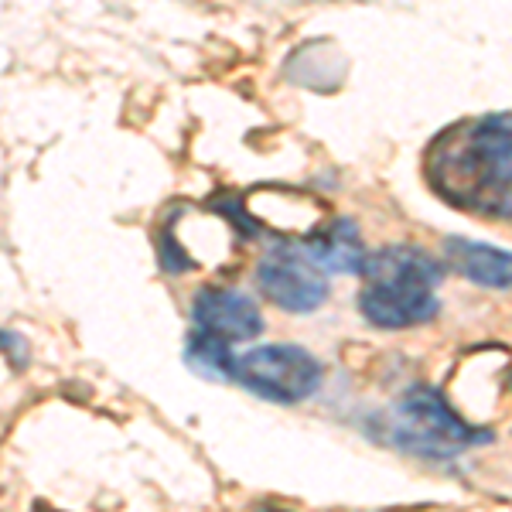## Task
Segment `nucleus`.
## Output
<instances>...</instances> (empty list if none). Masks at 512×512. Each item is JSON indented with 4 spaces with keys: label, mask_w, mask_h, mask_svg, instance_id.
Returning <instances> with one entry per match:
<instances>
[{
    "label": "nucleus",
    "mask_w": 512,
    "mask_h": 512,
    "mask_svg": "<svg viewBox=\"0 0 512 512\" xmlns=\"http://www.w3.org/2000/svg\"><path fill=\"white\" fill-rule=\"evenodd\" d=\"M195 332L212 335L219 342H250L263 332L260 308L236 287H202L192 304Z\"/></svg>",
    "instance_id": "0eeeda50"
},
{
    "label": "nucleus",
    "mask_w": 512,
    "mask_h": 512,
    "mask_svg": "<svg viewBox=\"0 0 512 512\" xmlns=\"http://www.w3.org/2000/svg\"><path fill=\"white\" fill-rule=\"evenodd\" d=\"M233 379L270 403H301L318 390L321 362L297 345H260L236 355Z\"/></svg>",
    "instance_id": "39448f33"
},
{
    "label": "nucleus",
    "mask_w": 512,
    "mask_h": 512,
    "mask_svg": "<svg viewBox=\"0 0 512 512\" xmlns=\"http://www.w3.org/2000/svg\"><path fill=\"white\" fill-rule=\"evenodd\" d=\"M444 267L420 246H383L362 263L359 311L376 328L424 325L441 311Z\"/></svg>",
    "instance_id": "f03ea898"
},
{
    "label": "nucleus",
    "mask_w": 512,
    "mask_h": 512,
    "mask_svg": "<svg viewBox=\"0 0 512 512\" xmlns=\"http://www.w3.org/2000/svg\"><path fill=\"white\" fill-rule=\"evenodd\" d=\"M188 366L209 379H233L236 355L229 352V345L219 342V338L195 332L188 338Z\"/></svg>",
    "instance_id": "9b49d317"
},
{
    "label": "nucleus",
    "mask_w": 512,
    "mask_h": 512,
    "mask_svg": "<svg viewBox=\"0 0 512 512\" xmlns=\"http://www.w3.org/2000/svg\"><path fill=\"white\" fill-rule=\"evenodd\" d=\"M424 171L454 209L512 219V110L448 127L427 151Z\"/></svg>",
    "instance_id": "f257e3e1"
},
{
    "label": "nucleus",
    "mask_w": 512,
    "mask_h": 512,
    "mask_svg": "<svg viewBox=\"0 0 512 512\" xmlns=\"http://www.w3.org/2000/svg\"><path fill=\"white\" fill-rule=\"evenodd\" d=\"M239 243H243L239 222L222 216L219 209L181 205L161 226V263L171 274H185V270L226 274L233 270Z\"/></svg>",
    "instance_id": "7ed1b4c3"
},
{
    "label": "nucleus",
    "mask_w": 512,
    "mask_h": 512,
    "mask_svg": "<svg viewBox=\"0 0 512 512\" xmlns=\"http://www.w3.org/2000/svg\"><path fill=\"white\" fill-rule=\"evenodd\" d=\"M393 437L403 448L417 454H431V458H444V454H458L465 448H475V444L492 441L489 431L465 424L448 407V400L437 390H431V386H410L396 400Z\"/></svg>",
    "instance_id": "20e7f679"
},
{
    "label": "nucleus",
    "mask_w": 512,
    "mask_h": 512,
    "mask_svg": "<svg viewBox=\"0 0 512 512\" xmlns=\"http://www.w3.org/2000/svg\"><path fill=\"white\" fill-rule=\"evenodd\" d=\"M444 256L461 277H468L478 287H495V291H506L512 287V253L499 250L489 243H475V239L451 236L444 243Z\"/></svg>",
    "instance_id": "1a4fd4ad"
},
{
    "label": "nucleus",
    "mask_w": 512,
    "mask_h": 512,
    "mask_svg": "<svg viewBox=\"0 0 512 512\" xmlns=\"http://www.w3.org/2000/svg\"><path fill=\"white\" fill-rule=\"evenodd\" d=\"M246 219L256 226H270L280 236H294L308 243L325 226V209L308 192H284V188H260L243 198Z\"/></svg>",
    "instance_id": "6e6552de"
},
{
    "label": "nucleus",
    "mask_w": 512,
    "mask_h": 512,
    "mask_svg": "<svg viewBox=\"0 0 512 512\" xmlns=\"http://www.w3.org/2000/svg\"><path fill=\"white\" fill-rule=\"evenodd\" d=\"M311 260L321 270H332V274H362V263H366V246H362V233L352 219H335L325 222L315 236L304 243Z\"/></svg>",
    "instance_id": "9d476101"
},
{
    "label": "nucleus",
    "mask_w": 512,
    "mask_h": 512,
    "mask_svg": "<svg viewBox=\"0 0 512 512\" xmlns=\"http://www.w3.org/2000/svg\"><path fill=\"white\" fill-rule=\"evenodd\" d=\"M260 291L291 315H311L328 297V274L308 256L304 246H274L256 263Z\"/></svg>",
    "instance_id": "423d86ee"
}]
</instances>
